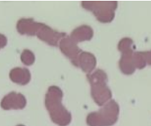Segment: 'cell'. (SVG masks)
<instances>
[{
    "label": "cell",
    "instance_id": "obj_1",
    "mask_svg": "<svg viewBox=\"0 0 151 126\" xmlns=\"http://www.w3.org/2000/svg\"><path fill=\"white\" fill-rule=\"evenodd\" d=\"M63 91L57 86L48 88L45 95V107L51 121L58 126H67L72 122V114L62 104Z\"/></svg>",
    "mask_w": 151,
    "mask_h": 126
},
{
    "label": "cell",
    "instance_id": "obj_2",
    "mask_svg": "<svg viewBox=\"0 0 151 126\" xmlns=\"http://www.w3.org/2000/svg\"><path fill=\"white\" fill-rule=\"evenodd\" d=\"M87 79L90 84L92 99L98 106H104L112 98L111 90L108 87L107 73L101 69H97L88 74Z\"/></svg>",
    "mask_w": 151,
    "mask_h": 126
},
{
    "label": "cell",
    "instance_id": "obj_3",
    "mask_svg": "<svg viewBox=\"0 0 151 126\" xmlns=\"http://www.w3.org/2000/svg\"><path fill=\"white\" fill-rule=\"evenodd\" d=\"M120 108L115 100H111L98 111L91 112L87 116V125L88 126L114 125L119 116Z\"/></svg>",
    "mask_w": 151,
    "mask_h": 126
},
{
    "label": "cell",
    "instance_id": "obj_4",
    "mask_svg": "<svg viewBox=\"0 0 151 126\" xmlns=\"http://www.w3.org/2000/svg\"><path fill=\"white\" fill-rule=\"evenodd\" d=\"M81 6L91 11L101 23H111L115 18L117 1H82Z\"/></svg>",
    "mask_w": 151,
    "mask_h": 126
},
{
    "label": "cell",
    "instance_id": "obj_5",
    "mask_svg": "<svg viewBox=\"0 0 151 126\" xmlns=\"http://www.w3.org/2000/svg\"><path fill=\"white\" fill-rule=\"evenodd\" d=\"M36 36L41 41L46 42L47 44L52 47H58L60 41L66 36V34L58 32L43 23H40L39 28L36 33Z\"/></svg>",
    "mask_w": 151,
    "mask_h": 126
},
{
    "label": "cell",
    "instance_id": "obj_6",
    "mask_svg": "<svg viewBox=\"0 0 151 126\" xmlns=\"http://www.w3.org/2000/svg\"><path fill=\"white\" fill-rule=\"evenodd\" d=\"M27 105L26 97L16 92H11L8 94L4 95L0 102V106L4 110H23Z\"/></svg>",
    "mask_w": 151,
    "mask_h": 126
},
{
    "label": "cell",
    "instance_id": "obj_7",
    "mask_svg": "<svg viewBox=\"0 0 151 126\" xmlns=\"http://www.w3.org/2000/svg\"><path fill=\"white\" fill-rule=\"evenodd\" d=\"M58 46L61 52L66 57H68L71 60L72 64L75 66L77 59L80 54L82 52V50L79 48L78 44L74 41H73L70 36L66 35L60 41Z\"/></svg>",
    "mask_w": 151,
    "mask_h": 126
},
{
    "label": "cell",
    "instance_id": "obj_8",
    "mask_svg": "<svg viewBox=\"0 0 151 126\" xmlns=\"http://www.w3.org/2000/svg\"><path fill=\"white\" fill-rule=\"evenodd\" d=\"M96 57L94 54L88 51H82L77 59L75 66L81 68L83 72L90 74L96 70Z\"/></svg>",
    "mask_w": 151,
    "mask_h": 126
},
{
    "label": "cell",
    "instance_id": "obj_9",
    "mask_svg": "<svg viewBox=\"0 0 151 126\" xmlns=\"http://www.w3.org/2000/svg\"><path fill=\"white\" fill-rule=\"evenodd\" d=\"M41 22H36L33 19H20L17 22V31L20 34L35 36L36 35Z\"/></svg>",
    "mask_w": 151,
    "mask_h": 126
},
{
    "label": "cell",
    "instance_id": "obj_10",
    "mask_svg": "<svg viewBox=\"0 0 151 126\" xmlns=\"http://www.w3.org/2000/svg\"><path fill=\"white\" fill-rule=\"evenodd\" d=\"M94 36V30L90 26L82 25L73 30L70 37L77 44L79 42L90 41Z\"/></svg>",
    "mask_w": 151,
    "mask_h": 126
},
{
    "label": "cell",
    "instance_id": "obj_11",
    "mask_svg": "<svg viewBox=\"0 0 151 126\" xmlns=\"http://www.w3.org/2000/svg\"><path fill=\"white\" fill-rule=\"evenodd\" d=\"M9 76L13 83H16L20 86H25L28 84L31 79V73L27 68H13L11 70Z\"/></svg>",
    "mask_w": 151,
    "mask_h": 126
},
{
    "label": "cell",
    "instance_id": "obj_12",
    "mask_svg": "<svg viewBox=\"0 0 151 126\" xmlns=\"http://www.w3.org/2000/svg\"><path fill=\"white\" fill-rule=\"evenodd\" d=\"M133 54H123L119 62V67L120 72L125 75H132L135 72L136 68L133 60Z\"/></svg>",
    "mask_w": 151,
    "mask_h": 126
},
{
    "label": "cell",
    "instance_id": "obj_13",
    "mask_svg": "<svg viewBox=\"0 0 151 126\" xmlns=\"http://www.w3.org/2000/svg\"><path fill=\"white\" fill-rule=\"evenodd\" d=\"M118 49L121 53V55L130 54V53H134L135 51V45H134V41L131 38L124 37L119 42Z\"/></svg>",
    "mask_w": 151,
    "mask_h": 126
},
{
    "label": "cell",
    "instance_id": "obj_14",
    "mask_svg": "<svg viewBox=\"0 0 151 126\" xmlns=\"http://www.w3.org/2000/svg\"><path fill=\"white\" fill-rule=\"evenodd\" d=\"M133 60L136 70H142L147 66V62L142 51H134L133 54Z\"/></svg>",
    "mask_w": 151,
    "mask_h": 126
},
{
    "label": "cell",
    "instance_id": "obj_15",
    "mask_svg": "<svg viewBox=\"0 0 151 126\" xmlns=\"http://www.w3.org/2000/svg\"><path fill=\"white\" fill-rule=\"evenodd\" d=\"M20 60L21 62L25 64V65H27V66H30L32 65L35 61V54L29 50V49H24L20 55Z\"/></svg>",
    "mask_w": 151,
    "mask_h": 126
},
{
    "label": "cell",
    "instance_id": "obj_16",
    "mask_svg": "<svg viewBox=\"0 0 151 126\" xmlns=\"http://www.w3.org/2000/svg\"><path fill=\"white\" fill-rule=\"evenodd\" d=\"M6 45H7V37L4 34H0V49L4 48Z\"/></svg>",
    "mask_w": 151,
    "mask_h": 126
},
{
    "label": "cell",
    "instance_id": "obj_17",
    "mask_svg": "<svg viewBox=\"0 0 151 126\" xmlns=\"http://www.w3.org/2000/svg\"><path fill=\"white\" fill-rule=\"evenodd\" d=\"M143 56L146 59L147 64L151 65V50H148V51H142Z\"/></svg>",
    "mask_w": 151,
    "mask_h": 126
},
{
    "label": "cell",
    "instance_id": "obj_18",
    "mask_svg": "<svg viewBox=\"0 0 151 126\" xmlns=\"http://www.w3.org/2000/svg\"><path fill=\"white\" fill-rule=\"evenodd\" d=\"M16 126H25V125H16Z\"/></svg>",
    "mask_w": 151,
    "mask_h": 126
}]
</instances>
